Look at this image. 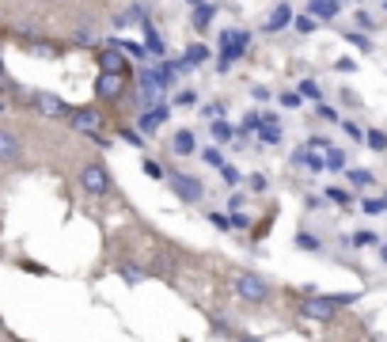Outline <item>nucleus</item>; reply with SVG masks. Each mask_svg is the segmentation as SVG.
Wrapping results in <instances>:
<instances>
[{
  "label": "nucleus",
  "instance_id": "obj_1",
  "mask_svg": "<svg viewBox=\"0 0 387 342\" xmlns=\"http://www.w3.org/2000/svg\"><path fill=\"white\" fill-rule=\"evenodd\" d=\"M357 301V293H338V296H323V293H315L312 296H304L300 301V316L304 319H312V324H334V316H338V308H346Z\"/></svg>",
  "mask_w": 387,
  "mask_h": 342
},
{
  "label": "nucleus",
  "instance_id": "obj_2",
  "mask_svg": "<svg viewBox=\"0 0 387 342\" xmlns=\"http://www.w3.org/2000/svg\"><path fill=\"white\" fill-rule=\"evenodd\" d=\"M251 46V31L247 27H228V31H220V38H217V69L220 73H228V65L243 58Z\"/></svg>",
  "mask_w": 387,
  "mask_h": 342
},
{
  "label": "nucleus",
  "instance_id": "obj_3",
  "mask_svg": "<svg viewBox=\"0 0 387 342\" xmlns=\"http://www.w3.org/2000/svg\"><path fill=\"white\" fill-rule=\"evenodd\" d=\"M231 289H236V296L243 304H266L273 296V285L262 278V274H254V270H239L236 282H231Z\"/></svg>",
  "mask_w": 387,
  "mask_h": 342
},
{
  "label": "nucleus",
  "instance_id": "obj_4",
  "mask_svg": "<svg viewBox=\"0 0 387 342\" xmlns=\"http://www.w3.org/2000/svg\"><path fill=\"white\" fill-rule=\"evenodd\" d=\"M80 186H84V191L92 194V198H107L110 186H114V183H110L107 164H103V160H87L84 168H80Z\"/></svg>",
  "mask_w": 387,
  "mask_h": 342
},
{
  "label": "nucleus",
  "instance_id": "obj_5",
  "mask_svg": "<svg viewBox=\"0 0 387 342\" xmlns=\"http://www.w3.org/2000/svg\"><path fill=\"white\" fill-rule=\"evenodd\" d=\"M27 103L35 107L42 118H69L72 114V103H65V99L53 95V92H27Z\"/></svg>",
  "mask_w": 387,
  "mask_h": 342
},
{
  "label": "nucleus",
  "instance_id": "obj_6",
  "mask_svg": "<svg viewBox=\"0 0 387 342\" xmlns=\"http://www.w3.org/2000/svg\"><path fill=\"white\" fill-rule=\"evenodd\" d=\"M129 80H133V76H121V73H99V80H95V95L103 99V103H118V99L129 92Z\"/></svg>",
  "mask_w": 387,
  "mask_h": 342
},
{
  "label": "nucleus",
  "instance_id": "obj_7",
  "mask_svg": "<svg viewBox=\"0 0 387 342\" xmlns=\"http://www.w3.org/2000/svg\"><path fill=\"white\" fill-rule=\"evenodd\" d=\"M99 58V73H121V76H133V65H129V53L126 50H118V46H107L95 53Z\"/></svg>",
  "mask_w": 387,
  "mask_h": 342
},
{
  "label": "nucleus",
  "instance_id": "obj_8",
  "mask_svg": "<svg viewBox=\"0 0 387 342\" xmlns=\"http://www.w3.org/2000/svg\"><path fill=\"white\" fill-rule=\"evenodd\" d=\"M171 191H175V198H179V202H186V205H197L205 198V183L197 179V175H175L171 179Z\"/></svg>",
  "mask_w": 387,
  "mask_h": 342
},
{
  "label": "nucleus",
  "instance_id": "obj_9",
  "mask_svg": "<svg viewBox=\"0 0 387 342\" xmlns=\"http://www.w3.org/2000/svg\"><path fill=\"white\" fill-rule=\"evenodd\" d=\"M168 118H171V107L160 103V99H152V103H145V114L137 118V129H141L145 137H152L163 122H168Z\"/></svg>",
  "mask_w": 387,
  "mask_h": 342
},
{
  "label": "nucleus",
  "instance_id": "obj_10",
  "mask_svg": "<svg viewBox=\"0 0 387 342\" xmlns=\"http://www.w3.org/2000/svg\"><path fill=\"white\" fill-rule=\"evenodd\" d=\"M69 126L76 134H99V129H103V110L99 107H72Z\"/></svg>",
  "mask_w": 387,
  "mask_h": 342
},
{
  "label": "nucleus",
  "instance_id": "obj_11",
  "mask_svg": "<svg viewBox=\"0 0 387 342\" xmlns=\"http://www.w3.org/2000/svg\"><path fill=\"white\" fill-rule=\"evenodd\" d=\"M19 160H23V141H19V134L0 126V164H19Z\"/></svg>",
  "mask_w": 387,
  "mask_h": 342
},
{
  "label": "nucleus",
  "instance_id": "obj_12",
  "mask_svg": "<svg viewBox=\"0 0 387 342\" xmlns=\"http://www.w3.org/2000/svg\"><path fill=\"white\" fill-rule=\"evenodd\" d=\"M23 53H31V58H61V53H65V46H61V42H50V38H23Z\"/></svg>",
  "mask_w": 387,
  "mask_h": 342
},
{
  "label": "nucleus",
  "instance_id": "obj_13",
  "mask_svg": "<svg viewBox=\"0 0 387 342\" xmlns=\"http://www.w3.org/2000/svg\"><path fill=\"white\" fill-rule=\"evenodd\" d=\"M171 152H175V156H194V152H197V134H194V129H175V134H171Z\"/></svg>",
  "mask_w": 387,
  "mask_h": 342
},
{
  "label": "nucleus",
  "instance_id": "obj_14",
  "mask_svg": "<svg viewBox=\"0 0 387 342\" xmlns=\"http://www.w3.org/2000/svg\"><path fill=\"white\" fill-rule=\"evenodd\" d=\"M293 23V8L289 4H278L273 12L266 16V23H262V31H270V35H278V31H285Z\"/></svg>",
  "mask_w": 387,
  "mask_h": 342
},
{
  "label": "nucleus",
  "instance_id": "obj_15",
  "mask_svg": "<svg viewBox=\"0 0 387 342\" xmlns=\"http://www.w3.org/2000/svg\"><path fill=\"white\" fill-rule=\"evenodd\" d=\"M145 4H129V8H121V12L114 16V27L118 31H126V27H137V23H145Z\"/></svg>",
  "mask_w": 387,
  "mask_h": 342
},
{
  "label": "nucleus",
  "instance_id": "obj_16",
  "mask_svg": "<svg viewBox=\"0 0 387 342\" xmlns=\"http://www.w3.org/2000/svg\"><path fill=\"white\" fill-rule=\"evenodd\" d=\"M145 46H148V53L152 58H168V46H163V35L156 31V23H152V19H145Z\"/></svg>",
  "mask_w": 387,
  "mask_h": 342
},
{
  "label": "nucleus",
  "instance_id": "obj_17",
  "mask_svg": "<svg viewBox=\"0 0 387 342\" xmlns=\"http://www.w3.org/2000/svg\"><path fill=\"white\" fill-rule=\"evenodd\" d=\"M213 19H217V4H205V0H202V4L194 8V19H190V23H194L197 35H205V31L213 27Z\"/></svg>",
  "mask_w": 387,
  "mask_h": 342
},
{
  "label": "nucleus",
  "instance_id": "obj_18",
  "mask_svg": "<svg viewBox=\"0 0 387 342\" xmlns=\"http://www.w3.org/2000/svg\"><path fill=\"white\" fill-rule=\"evenodd\" d=\"M118 274L126 278V285H141V282L148 278V270L141 267V262H133V259H121V262H118Z\"/></svg>",
  "mask_w": 387,
  "mask_h": 342
},
{
  "label": "nucleus",
  "instance_id": "obj_19",
  "mask_svg": "<svg viewBox=\"0 0 387 342\" xmlns=\"http://www.w3.org/2000/svg\"><path fill=\"white\" fill-rule=\"evenodd\" d=\"M307 12L315 19H334L342 12V0H307Z\"/></svg>",
  "mask_w": 387,
  "mask_h": 342
},
{
  "label": "nucleus",
  "instance_id": "obj_20",
  "mask_svg": "<svg viewBox=\"0 0 387 342\" xmlns=\"http://www.w3.org/2000/svg\"><path fill=\"white\" fill-rule=\"evenodd\" d=\"M209 335L213 338H247V331L228 327V319H209Z\"/></svg>",
  "mask_w": 387,
  "mask_h": 342
},
{
  "label": "nucleus",
  "instance_id": "obj_21",
  "mask_svg": "<svg viewBox=\"0 0 387 342\" xmlns=\"http://www.w3.org/2000/svg\"><path fill=\"white\" fill-rule=\"evenodd\" d=\"M110 46L126 50V53H129V61H145V58H148V46H145V42H129V38H121V42H110Z\"/></svg>",
  "mask_w": 387,
  "mask_h": 342
},
{
  "label": "nucleus",
  "instance_id": "obj_22",
  "mask_svg": "<svg viewBox=\"0 0 387 342\" xmlns=\"http://www.w3.org/2000/svg\"><path fill=\"white\" fill-rule=\"evenodd\" d=\"M141 171H145L152 183H163V179H168V168H163L160 160H152V156H145V160H141Z\"/></svg>",
  "mask_w": 387,
  "mask_h": 342
},
{
  "label": "nucleus",
  "instance_id": "obj_23",
  "mask_svg": "<svg viewBox=\"0 0 387 342\" xmlns=\"http://www.w3.org/2000/svg\"><path fill=\"white\" fill-rule=\"evenodd\" d=\"M209 53H213V50H209L205 46V42H194V46H186V65H190V69H194V65H202V61H209Z\"/></svg>",
  "mask_w": 387,
  "mask_h": 342
},
{
  "label": "nucleus",
  "instance_id": "obj_24",
  "mask_svg": "<svg viewBox=\"0 0 387 342\" xmlns=\"http://www.w3.org/2000/svg\"><path fill=\"white\" fill-rule=\"evenodd\" d=\"M209 129H213L217 145H228V141H231V126L224 122V118H209Z\"/></svg>",
  "mask_w": 387,
  "mask_h": 342
},
{
  "label": "nucleus",
  "instance_id": "obj_25",
  "mask_svg": "<svg viewBox=\"0 0 387 342\" xmlns=\"http://www.w3.org/2000/svg\"><path fill=\"white\" fill-rule=\"evenodd\" d=\"M364 145L372 152H387V134L383 129H364Z\"/></svg>",
  "mask_w": 387,
  "mask_h": 342
},
{
  "label": "nucleus",
  "instance_id": "obj_26",
  "mask_svg": "<svg viewBox=\"0 0 387 342\" xmlns=\"http://www.w3.org/2000/svg\"><path fill=\"white\" fill-rule=\"evenodd\" d=\"M346 179H349L353 186H372V183H376V175H372L369 168H349V171H346Z\"/></svg>",
  "mask_w": 387,
  "mask_h": 342
},
{
  "label": "nucleus",
  "instance_id": "obj_27",
  "mask_svg": "<svg viewBox=\"0 0 387 342\" xmlns=\"http://www.w3.org/2000/svg\"><path fill=\"white\" fill-rule=\"evenodd\" d=\"M258 141H262V145H278V141H281V122L258 126Z\"/></svg>",
  "mask_w": 387,
  "mask_h": 342
},
{
  "label": "nucleus",
  "instance_id": "obj_28",
  "mask_svg": "<svg viewBox=\"0 0 387 342\" xmlns=\"http://www.w3.org/2000/svg\"><path fill=\"white\" fill-rule=\"evenodd\" d=\"M327 202H334V205L346 209V205H353V194L346 191V186H330V191H327Z\"/></svg>",
  "mask_w": 387,
  "mask_h": 342
},
{
  "label": "nucleus",
  "instance_id": "obj_29",
  "mask_svg": "<svg viewBox=\"0 0 387 342\" xmlns=\"http://www.w3.org/2000/svg\"><path fill=\"white\" fill-rule=\"evenodd\" d=\"M353 244H357V247H372V244H380V236H376L372 228H361V233H353Z\"/></svg>",
  "mask_w": 387,
  "mask_h": 342
},
{
  "label": "nucleus",
  "instance_id": "obj_30",
  "mask_svg": "<svg viewBox=\"0 0 387 342\" xmlns=\"http://www.w3.org/2000/svg\"><path fill=\"white\" fill-rule=\"evenodd\" d=\"M293 27L300 31V35H312V31H315V16L312 12H307V16H293Z\"/></svg>",
  "mask_w": 387,
  "mask_h": 342
},
{
  "label": "nucleus",
  "instance_id": "obj_31",
  "mask_svg": "<svg viewBox=\"0 0 387 342\" xmlns=\"http://www.w3.org/2000/svg\"><path fill=\"white\" fill-rule=\"evenodd\" d=\"M202 114H205V118H224V114H228L224 99H213V103H205V107H202Z\"/></svg>",
  "mask_w": 387,
  "mask_h": 342
},
{
  "label": "nucleus",
  "instance_id": "obj_32",
  "mask_svg": "<svg viewBox=\"0 0 387 342\" xmlns=\"http://www.w3.org/2000/svg\"><path fill=\"white\" fill-rule=\"evenodd\" d=\"M121 141H129V145H137V149H145V145H148L145 134H141V129H129V126H121Z\"/></svg>",
  "mask_w": 387,
  "mask_h": 342
},
{
  "label": "nucleus",
  "instance_id": "obj_33",
  "mask_svg": "<svg viewBox=\"0 0 387 342\" xmlns=\"http://www.w3.org/2000/svg\"><path fill=\"white\" fill-rule=\"evenodd\" d=\"M327 168H330V171L346 168V152H342V149H327Z\"/></svg>",
  "mask_w": 387,
  "mask_h": 342
},
{
  "label": "nucleus",
  "instance_id": "obj_34",
  "mask_svg": "<svg viewBox=\"0 0 387 342\" xmlns=\"http://www.w3.org/2000/svg\"><path fill=\"white\" fill-rule=\"evenodd\" d=\"M202 160L209 164V168H220V164H224V152H220L217 145H209V149L202 152Z\"/></svg>",
  "mask_w": 387,
  "mask_h": 342
},
{
  "label": "nucleus",
  "instance_id": "obj_35",
  "mask_svg": "<svg viewBox=\"0 0 387 342\" xmlns=\"http://www.w3.org/2000/svg\"><path fill=\"white\" fill-rule=\"evenodd\" d=\"M361 209H364V213H383V209H387V198H364Z\"/></svg>",
  "mask_w": 387,
  "mask_h": 342
},
{
  "label": "nucleus",
  "instance_id": "obj_36",
  "mask_svg": "<svg viewBox=\"0 0 387 342\" xmlns=\"http://www.w3.org/2000/svg\"><path fill=\"white\" fill-rule=\"evenodd\" d=\"M217 171H220V179H224L228 186H239V171H236V168H231V164H220V168H217Z\"/></svg>",
  "mask_w": 387,
  "mask_h": 342
},
{
  "label": "nucleus",
  "instance_id": "obj_37",
  "mask_svg": "<svg viewBox=\"0 0 387 342\" xmlns=\"http://www.w3.org/2000/svg\"><path fill=\"white\" fill-rule=\"evenodd\" d=\"M300 95H304V99H319L323 92H319V84H315V80H300Z\"/></svg>",
  "mask_w": 387,
  "mask_h": 342
},
{
  "label": "nucleus",
  "instance_id": "obj_38",
  "mask_svg": "<svg viewBox=\"0 0 387 342\" xmlns=\"http://www.w3.org/2000/svg\"><path fill=\"white\" fill-rule=\"evenodd\" d=\"M296 247H304V251H319V240H315V236H307V233H300V236H296Z\"/></svg>",
  "mask_w": 387,
  "mask_h": 342
},
{
  "label": "nucleus",
  "instance_id": "obj_39",
  "mask_svg": "<svg viewBox=\"0 0 387 342\" xmlns=\"http://www.w3.org/2000/svg\"><path fill=\"white\" fill-rule=\"evenodd\" d=\"M209 220H213V225L220 228V233H228V228H231V217H224V213H213V209H209Z\"/></svg>",
  "mask_w": 387,
  "mask_h": 342
},
{
  "label": "nucleus",
  "instance_id": "obj_40",
  "mask_svg": "<svg viewBox=\"0 0 387 342\" xmlns=\"http://www.w3.org/2000/svg\"><path fill=\"white\" fill-rule=\"evenodd\" d=\"M353 23H357V27H364V31H376V19H372L369 12H357V16H353Z\"/></svg>",
  "mask_w": 387,
  "mask_h": 342
},
{
  "label": "nucleus",
  "instance_id": "obj_41",
  "mask_svg": "<svg viewBox=\"0 0 387 342\" xmlns=\"http://www.w3.org/2000/svg\"><path fill=\"white\" fill-rule=\"evenodd\" d=\"M315 110H319V118H323V122H338V110H334V107H327V103H319Z\"/></svg>",
  "mask_w": 387,
  "mask_h": 342
},
{
  "label": "nucleus",
  "instance_id": "obj_42",
  "mask_svg": "<svg viewBox=\"0 0 387 342\" xmlns=\"http://www.w3.org/2000/svg\"><path fill=\"white\" fill-rule=\"evenodd\" d=\"M175 103H179V107H194V103H197V95L190 92V87H186V92H179V95H175Z\"/></svg>",
  "mask_w": 387,
  "mask_h": 342
},
{
  "label": "nucleus",
  "instance_id": "obj_43",
  "mask_svg": "<svg viewBox=\"0 0 387 342\" xmlns=\"http://www.w3.org/2000/svg\"><path fill=\"white\" fill-rule=\"evenodd\" d=\"M300 99H304L300 92H285L281 95V107H300Z\"/></svg>",
  "mask_w": 387,
  "mask_h": 342
},
{
  "label": "nucleus",
  "instance_id": "obj_44",
  "mask_svg": "<svg viewBox=\"0 0 387 342\" xmlns=\"http://www.w3.org/2000/svg\"><path fill=\"white\" fill-rule=\"evenodd\" d=\"M307 149H319V152H327V149H330V137H307Z\"/></svg>",
  "mask_w": 387,
  "mask_h": 342
},
{
  "label": "nucleus",
  "instance_id": "obj_45",
  "mask_svg": "<svg viewBox=\"0 0 387 342\" xmlns=\"http://www.w3.org/2000/svg\"><path fill=\"white\" fill-rule=\"evenodd\" d=\"M342 126H346V134H349L353 141H364V134H361V126H357V122H342Z\"/></svg>",
  "mask_w": 387,
  "mask_h": 342
},
{
  "label": "nucleus",
  "instance_id": "obj_46",
  "mask_svg": "<svg viewBox=\"0 0 387 342\" xmlns=\"http://www.w3.org/2000/svg\"><path fill=\"white\" fill-rule=\"evenodd\" d=\"M243 202H247L243 194H231V198H228V209H231V213H239V205H243Z\"/></svg>",
  "mask_w": 387,
  "mask_h": 342
},
{
  "label": "nucleus",
  "instance_id": "obj_47",
  "mask_svg": "<svg viewBox=\"0 0 387 342\" xmlns=\"http://www.w3.org/2000/svg\"><path fill=\"white\" fill-rule=\"evenodd\" d=\"M251 191H266V175H251Z\"/></svg>",
  "mask_w": 387,
  "mask_h": 342
},
{
  "label": "nucleus",
  "instance_id": "obj_48",
  "mask_svg": "<svg viewBox=\"0 0 387 342\" xmlns=\"http://www.w3.org/2000/svg\"><path fill=\"white\" fill-rule=\"evenodd\" d=\"M349 42H353V46H361V50H372V42L361 38V35H349Z\"/></svg>",
  "mask_w": 387,
  "mask_h": 342
},
{
  "label": "nucleus",
  "instance_id": "obj_49",
  "mask_svg": "<svg viewBox=\"0 0 387 342\" xmlns=\"http://www.w3.org/2000/svg\"><path fill=\"white\" fill-rule=\"evenodd\" d=\"M251 95H254V99H270V87L258 84V87H251Z\"/></svg>",
  "mask_w": 387,
  "mask_h": 342
},
{
  "label": "nucleus",
  "instance_id": "obj_50",
  "mask_svg": "<svg viewBox=\"0 0 387 342\" xmlns=\"http://www.w3.org/2000/svg\"><path fill=\"white\" fill-rule=\"evenodd\" d=\"M186 4H190V8H197V4H202V0H186Z\"/></svg>",
  "mask_w": 387,
  "mask_h": 342
}]
</instances>
